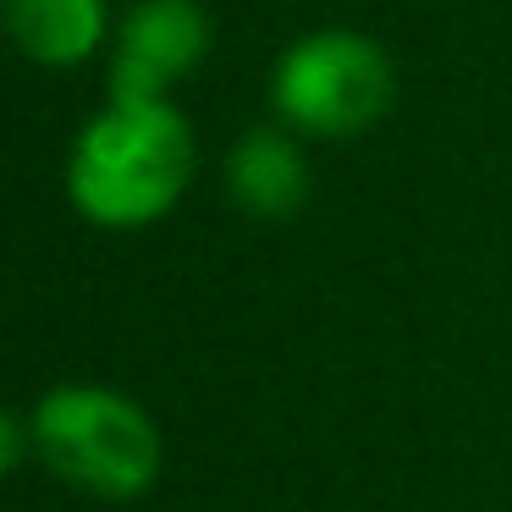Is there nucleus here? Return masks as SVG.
I'll use <instances>...</instances> for the list:
<instances>
[{"label":"nucleus","instance_id":"1","mask_svg":"<svg viewBox=\"0 0 512 512\" xmlns=\"http://www.w3.org/2000/svg\"><path fill=\"white\" fill-rule=\"evenodd\" d=\"M199 133L177 100L105 94L67 149V204L100 232H144L188 199Z\"/></svg>","mask_w":512,"mask_h":512},{"label":"nucleus","instance_id":"2","mask_svg":"<svg viewBox=\"0 0 512 512\" xmlns=\"http://www.w3.org/2000/svg\"><path fill=\"white\" fill-rule=\"evenodd\" d=\"M270 122L314 144H347L386 122L397 100V61L375 34L325 23L287 39L265 72Z\"/></svg>","mask_w":512,"mask_h":512},{"label":"nucleus","instance_id":"3","mask_svg":"<svg viewBox=\"0 0 512 512\" xmlns=\"http://www.w3.org/2000/svg\"><path fill=\"white\" fill-rule=\"evenodd\" d=\"M34 446L61 479L127 501L160 474V435L133 397L105 386H56L34 408Z\"/></svg>","mask_w":512,"mask_h":512},{"label":"nucleus","instance_id":"4","mask_svg":"<svg viewBox=\"0 0 512 512\" xmlns=\"http://www.w3.org/2000/svg\"><path fill=\"white\" fill-rule=\"evenodd\" d=\"M215 17L204 0H127L105 50V94L177 100V89L210 61Z\"/></svg>","mask_w":512,"mask_h":512},{"label":"nucleus","instance_id":"5","mask_svg":"<svg viewBox=\"0 0 512 512\" xmlns=\"http://www.w3.org/2000/svg\"><path fill=\"white\" fill-rule=\"evenodd\" d=\"M0 34L28 67L78 72L105 61L116 6L111 0H0Z\"/></svg>","mask_w":512,"mask_h":512},{"label":"nucleus","instance_id":"6","mask_svg":"<svg viewBox=\"0 0 512 512\" xmlns=\"http://www.w3.org/2000/svg\"><path fill=\"white\" fill-rule=\"evenodd\" d=\"M221 177H226V193H232L237 210L259 215V221H287L309 199V155H303V138L287 133L281 122L248 127L226 149Z\"/></svg>","mask_w":512,"mask_h":512},{"label":"nucleus","instance_id":"7","mask_svg":"<svg viewBox=\"0 0 512 512\" xmlns=\"http://www.w3.org/2000/svg\"><path fill=\"white\" fill-rule=\"evenodd\" d=\"M17 452H23V430H17L12 413H0V474L17 463Z\"/></svg>","mask_w":512,"mask_h":512}]
</instances>
